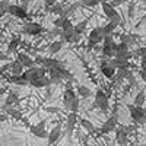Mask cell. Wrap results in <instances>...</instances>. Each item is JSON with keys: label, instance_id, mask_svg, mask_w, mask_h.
Returning a JSON list of instances; mask_svg holds the SVG:
<instances>
[{"label": "cell", "instance_id": "cell-1", "mask_svg": "<svg viewBox=\"0 0 146 146\" xmlns=\"http://www.w3.org/2000/svg\"><path fill=\"white\" fill-rule=\"evenodd\" d=\"M95 108H98L102 114L110 113V108H111L110 107V98L107 96L104 89H96V92H95V100H94L92 105L89 107V111H92Z\"/></svg>", "mask_w": 146, "mask_h": 146}, {"label": "cell", "instance_id": "cell-2", "mask_svg": "<svg viewBox=\"0 0 146 146\" xmlns=\"http://www.w3.org/2000/svg\"><path fill=\"white\" fill-rule=\"evenodd\" d=\"M104 38L105 35L102 32V27H95L94 29H91L86 40V51H92L94 48H96L100 42H104Z\"/></svg>", "mask_w": 146, "mask_h": 146}, {"label": "cell", "instance_id": "cell-3", "mask_svg": "<svg viewBox=\"0 0 146 146\" xmlns=\"http://www.w3.org/2000/svg\"><path fill=\"white\" fill-rule=\"evenodd\" d=\"M117 45L118 42H115V40L113 38V35L105 36L104 42H102V58H114L117 54Z\"/></svg>", "mask_w": 146, "mask_h": 146}, {"label": "cell", "instance_id": "cell-4", "mask_svg": "<svg viewBox=\"0 0 146 146\" xmlns=\"http://www.w3.org/2000/svg\"><path fill=\"white\" fill-rule=\"evenodd\" d=\"M127 110L131 120L136 124H146V110L143 107H136L135 104H127Z\"/></svg>", "mask_w": 146, "mask_h": 146}, {"label": "cell", "instance_id": "cell-5", "mask_svg": "<svg viewBox=\"0 0 146 146\" xmlns=\"http://www.w3.org/2000/svg\"><path fill=\"white\" fill-rule=\"evenodd\" d=\"M47 29L38 22H27L25 25L22 27L21 32L25 34V35H31V36H38L41 34H44Z\"/></svg>", "mask_w": 146, "mask_h": 146}, {"label": "cell", "instance_id": "cell-6", "mask_svg": "<svg viewBox=\"0 0 146 146\" xmlns=\"http://www.w3.org/2000/svg\"><path fill=\"white\" fill-rule=\"evenodd\" d=\"M117 127H118V115H117V113H113L111 115H108V118L102 123L101 133L102 135H107V133H111V131L117 130Z\"/></svg>", "mask_w": 146, "mask_h": 146}, {"label": "cell", "instance_id": "cell-7", "mask_svg": "<svg viewBox=\"0 0 146 146\" xmlns=\"http://www.w3.org/2000/svg\"><path fill=\"white\" fill-rule=\"evenodd\" d=\"M45 123H47V121L42 120V121H40V123H36V124H31L29 126V131L32 133L35 137L48 139V131L45 130Z\"/></svg>", "mask_w": 146, "mask_h": 146}, {"label": "cell", "instance_id": "cell-8", "mask_svg": "<svg viewBox=\"0 0 146 146\" xmlns=\"http://www.w3.org/2000/svg\"><path fill=\"white\" fill-rule=\"evenodd\" d=\"M7 13H10L12 16H15V18L21 19V21H27V19L29 18L28 12H27L25 9H23L21 5H15V3H10V5H9Z\"/></svg>", "mask_w": 146, "mask_h": 146}, {"label": "cell", "instance_id": "cell-9", "mask_svg": "<svg viewBox=\"0 0 146 146\" xmlns=\"http://www.w3.org/2000/svg\"><path fill=\"white\" fill-rule=\"evenodd\" d=\"M76 96H78V95H76L75 91H73V88L70 86V85H67V88H66L64 92H63V105H64L66 110H69V111H70L72 104H73V101H75Z\"/></svg>", "mask_w": 146, "mask_h": 146}, {"label": "cell", "instance_id": "cell-10", "mask_svg": "<svg viewBox=\"0 0 146 146\" xmlns=\"http://www.w3.org/2000/svg\"><path fill=\"white\" fill-rule=\"evenodd\" d=\"M115 142L120 146H127L129 143V129L124 126H120L115 130Z\"/></svg>", "mask_w": 146, "mask_h": 146}, {"label": "cell", "instance_id": "cell-11", "mask_svg": "<svg viewBox=\"0 0 146 146\" xmlns=\"http://www.w3.org/2000/svg\"><path fill=\"white\" fill-rule=\"evenodd\" d=\"M41 67H44L47 72L51 70V69H58V67H64V63L60 62V60H56V58H50V57H42L41 58V63H40Z\"/></svg>", "mask_w": 146, "mask_h": 146}, {"label": "cell", "instance_id": "cell-12", "mask_svg": "<svg viewBox=\"0 0 146 146\" xmlns=\"http://www.w3.org/2000/svg\"><path fill=\"white\" fill-rule=\"evenodd\" d=\"M101 7H102V12H104L105 18L108 19V22L120 16V15H118V12L115 10V7H114V6H113L111 3H110V2H105V0H102V3H101Z\"/></svg>", "mask_w": 146, "mask_h": 146}, {"label": "cell", "instance_id": "cell-13", "mask_svg": "<svg viewBox=\"0 0 146 146\" xmlns=\"http://www.w3.org/2000/svg\"><path fill=\"white\" fill-rule=\"evenodd\" d=\"M123 23V21H121V16H118V18H115V19H113V21H110V22H107L105 25L102 27V32H104V35L105 36H110V35H113V32Z\"/></svg>", "mask_w": 146, "mask_h": 146}, {"label": "cell", "instance_id": "cell-14", "mask_svg": "<svg viewBox=\"0 0 146 146\" xmlns=\"http://www.w3.org/2000/svg\"><path fill=\"white\" fill-rule=\"evenodd\" d=\"M100 70L102 73V76L107 78V79H114L115 76V73H117V69L114 66H111L107 60H102L101 64H100Z\"/></svg>", "mask_w": 146, "mask_h": 146}, {"label": "cell", "instance_id": "cell-15", "mask_svg": "<svg viewBox=\"0 0 146 146\" xmlns=\"http://www.w3.org/2000/svg\"><path fill=\"white\" fill-rule=\"evenodd\" d=\"M80 38H82V35H78L75 29L62 31V35H60V40H63L64 42H69V44H76L80 41Z\"/></svg>", "mask_w": 146, "mask_h": 146}, {"label": "cell", "instance_id": "cell-16", "mask_svg": "<svg viewBox=\"0 0 146 146\" xmlns=\"http://www.w3.org/2000/svg\"><path fill=\"white\" fill-rule=\"evenodd\" d=\"M16 60L23 66V67H27V69H31V67H35V62H34V58H31L27 53H23V51H18L16 53Z\"/></svg>", "mask_w": 146, "mask_h": 146}, {"label": "cell", "instance_id": "cell-17", "mask_svg": "<svg viewBox=\"0 0 146 146\" xmlns=\"http://www.w3.org/2000/svg\"><path fill=\"white\" fill-rule=\"evenodd\" d=\"M60 137H62V123H58V124H56L51 130H50V133H48V143L50 145H54Z\"/></svg>", "mask_w": 146, "mask_h": 146}, {"label": "cell", "instance_id": "cell-18", "mask_svg": "<svg viewBox=\"0 0 146 146\" xmlns=\"http://www.w3.org/2000/svg\"><path fill=\"white\" fill-rule=\"evenodd\" d=\"M76 123H78V114L69 113L67 120H66V127H67V136L69 137H72L73 130H75V127H76Z\"/></svg>", "mask_w": 146, "mask_h": 146}, {"label": "cell", "instance_id": "cell-19", "mask_svg": "<svg viewBox=\"0 0 146 146\" xmlns=\"http://www.w3.org/2000/svg\"><path fill=\"white\" fill-rule=\"evenodd\" d=\"M19 104H21V100H19L18 94L13 92V91H9V94L6 96V101H5L3 105H6V107H18Z\"/></svg>", "mask_w": 146, "mask_h": 146}, {"label": "cell", "instance_id": "cell-20", "mask_svg": "<svg viewBox=\"0 0 146 146\" xmlns=\"http://www.w3.org/2000/svg\"><path fill=\"white\" fill-rule=\"evenodd\" d=\"M9 64H10L9 70H10V75H12V76H21V75H23V72H25L23 69H25V67H23V66L18 62V60H15V62H12V63H9Z\"/></svg>", "mask_w": 146, "mask_h": 146}, {"label": "cell", "instance_id": "cell-21", "mask_svg": "<svg viewBox=\"0 0 146 146\" xmlns=\"http://www.w3.org/2000/svg\"><path fill=\"white\" fill-rule=\"evenodd\" d=\"M21 45V36L16 35V36H12V40L9 41L7 44V48H6V53H18V47Z\"/></svg>", "mask_w": 146, "mask_h": 146}, {"label": "cell", "instance_id": "cell-22", "mask_svg": "<svg viewBox=\"0 0 146 146\" xmlns=\"http://www.w3.org/2000/svg\"><path fill=\"white\" fill-rule=\"evenodd\" d=\"M29 85H31V86H34V88H47V86H50V85H53V83H51L50 78H48V75H47L44 78H40V79L31 82Z\"/></svg>", "mask_w": 146, "mask_h": 146}, {"label": "cell", "instance_id": "cell-23", "mask_svg": "<svg viewBox=\"0 0 146 146\" xmlns=\"http://www.w3.org/2000/svg\"><path fill=\"white\" fill-rule=\"evenodd\" d=\"M6 79H7L9 83H15V85H18V86H27V85H29V82L23 78V75H21V76H12L10 75Z\"/></svg>", "mask_w": 146, "mask_h": 146}, {"label": "cell", "instance_id": "cell-24", "mask_svg": "<svg viewBox=\"0 0 146 146\" xmlns=\"http://www.w3.org/2000/svg\"><path fill=\"white\" fill-rule=\"evenodd\" d=\"M63 45H64V41H63V40L51 41L50 45H48V53H50V54H57V53L63 48Z\"/></svg>", "mask_w": 146, "mask_h": 146}, {"label": "cell", "instance_id": "cell-25", "mask_svg": "<svg viewBox=\"0 0 146 146\" xmlns=\"http://www.w3.org/2000/svg\"><path fill=\"white\" fill-rule=\"evenodd\" d=\"M130 73V69H117V73H115V76H114V83H120V82H123L124 79H127V75Z\"/></svg>", "mask_w": 146, "mask_h": 146}, {"label": "cell", "instance_id": "cell-26", "mask_svg": "<svg viewBox=\"0 0 146 146\" xmlns=\"http://www.w3.org/2000/svg\"><path fill=\"white\" fill-rule=\"evenodd\" d=\"M76 92L79 94L80 98H89V96H92V91L88 86H85V85H78Z\"/></svg>", "mask_w": 146, "mask_h": 146}, {"label": "cell", "instance_id": "cell-27", "mask_svg": "<svg viewBox=\"0 0 146 146\" xmlns=\"http://www.w3.org/2000/svg\"><path fill=\"white\" fill-rule=\"evenodd\" d=\"M88 22H89V19H85V21H80L79 23H76V25L73 27L75 32H76L78 35H82V34L85 32V29H86V27H88Z\"/></svg>", "mask_w": 146, "mask_h": 146}, {"label": "cell", "instance_id": "cell-28", "mask_svg": "<svg viewBox=\"0 0 146 146\" xmlns=\"http://www.w3.org/2000/svg\"><path fill=\"white\" fill-rule=\"evenodd\" d=\"M145 101H146V94H145V91H139L137 95L135 96V101H133V104H135L136 107H143Z\"/></svg>", "mask_w": 146, "mask_h": 146}, {"label": "cell", "instance_id": "cell-29", "mask_svg": "<svg viewBox=\"0 0 146 146\" xmlns=\"http://www.w3.org/2000/svg\"><path fill=\"white\" fill-rule=\"evenodd\" d=\"M80 124H82V127L86 130L88 133H95V126L91 123L88 118H82V120H80Z\"/></svg>", "mask_w": 146, "mask_h": 146}, {"label": "cell", "instance_id": "cell-30", "mask_svg": "<svg viewBox=\"0 0 146 146\" xmlns=\"http://www.w3.org/2000/svg\"><path fill=\"white\" fill-rule=\"evenodd\" d=\"M82 6L85 7H95L96 5H101L102 3V0H82Z\"/></svg>", "mask_w": 146, "mask_h": 146}, {"label": "cell", "instance_id": "cell-31", "mask_svg": "<svg viewBox=\"0 0 146 146\" xmlns=\"http://www.w3.org/2000/svg\"><path fill=\"white\" fill-rule=\"evenodd\" d=\"M73 22H72V19L70 18H64V21H63V23H62V31H69V29H73Z\"/></svg>", "mask_w": 146, "mask_h": 146}, {"label": "cell", "instance_id": "cell-32", "mask_svg": "<svg viewBox=\"0 0 146 146\" xmlns=\"http://www.w3.org/2000/svg\"><path fill=\"white\" fill-rule=\"evenodd\" d=\"M9 5L7 2H5V0H0V19H2L6 13H7V9H9Z\"/></svg>", "mask_w": 146, "mask_h": 146}, {"label": "cell", "instance_id": "cell-33", "mask_svg": "<svg viewBox=\"0 0 146 146\" xmlns=\"http://www.w3.org/2000/svg\"><path fill=\"white\" fill-rule=\"evenodd\" d=\"M79 105H80V100H79V96H76L75 101H73V104H72L70 113H75V114H78V111H79Z\"/></svg>", "mask_w": 146, "mask_h": 146}, {"label": "cell", "instance_id": "cell-34", "mask_svg": "<svg viewBox=\"0 0 146 146\" xmlns=\"http://www.w3.org/2000/svg\"><path fill=\"white\" fill-rule=\"evenodd\" d=\"M135 2H131L130 5H129V7H127V18L129 19H133L135 18Z\"/></svg>", "mask_w": 146, "mask_h": 146}, {"label": "cell", "instance_id": "cell-35", "mask_svg": "<svg viewBox=\"0 0 146 146\" xmlns=\"http://www.w3.org/2000/svg\"><path fill=\"white\" fill-rule=\"evenodd\" d=\"M126 51H130V50H129V44L120 41L118 45H117V53H126Z\"/></svg>", "mask_w": 146, "mask_h": 146}, {"label": "cell", "instance_id": "cell-36", "mask_svg": "<svg viewBox=\"0 0 146 146\" xmlns=\"http://www.w3.org/2000/svg\"><path fill=\"white\" fill-rule=\"evenodd\" d=\"M135 54L139 56L140 58H146V47H139V48H136Z\"/></svg>", "mask_w": 146, "mask_h": 146}, {"label": "cell", "instance_id": "cell-37", "mask_svg": "<svg viewBox=\"0 0 146 146\" xmlns=\"http://www.w3.org/2000/svg\"><path fill=\"white\" fill-rule=\"evenodd\" d=\"M63 21H64V18H63V16H57V18L54 19V27L60 29V28H62V23H63Z\"/></svg>", "mask_w": 146, "mask_h": 146}, {"label": "cell", "instance_id": "cell-38", "mask_svg": "<svg viewBox=\"0 0 146 146\" xmlns=\"http://www.w3.org/2000/svg\"><path fill=\"white\" fill-rule=\"evenodd\" d=\"M110 3H111V5L115 7V6H118V5H123L124 0H110Z\"/></svg>", "mask_w": 146, "mask_h": 146}, {"label": "cell", "instance_id": "cell-39", "mask_svg": "<svg viewBox=\"0 0 146 146\" xmlns=\"http://www.w3.org/2000/svg\"><path fill=\"white\" fill-rule=\"evenodd\" d=\"M139 76H140V79L146 83V70H142V69H140V70H139Z\"/></svg>", "mask_w": 146, "mask_h": 146}, {"label": "cell", "instance_id": "cell-40", "mask_svg": "<svg viewBox=\"0 0 146 146\" xmlns=\"http://www.w3.org/2000/svg\"><path fill=\"white\" fill-rule=\"evenodd\" d=\"M7 118V114H0V121H5Z\"/></svg>", "mask_w": 146, "mask_h": 146}, {"label": "cell", "instance_id": "cell-41", "mask_svg": "<svg viewBox=\"0 0 146 146\" xmlns=\"http://www.w3.org/2000/svg\"><path fill=\"white\" fill-rule=\"evenodd\" d=\"M0 60H7V56L6 54H0Z\"/></svg>", "mask_w": 146, "mask_h": 146}, {"label": "cell", "instance_id": "cell-42", "mask_svg": "<svg viewBox=\"0 0 146 146\" xmlns=\"http://www.w3.org/2000/svg\"><path fill=\"white\" fill-rule=\"evenodd\" d=\"M21 2H22V3H28V0H21Z\"/></svg>", "mask_w": 146, "mask_h": 146}, {"label": "cell", "instance_id": "cell-43", "mask_svg": "<svg viewBox=\"0 0 146 146\" xmlns=\"http://www.w3.org/2000/svg\"><path fill=\"white\" fill-rule=\"evenodd\" d=\"M3 92H5V89H0V95H2Z\"/></svg>", "mask_w": 146, "mask_h": 146}, {"label": "cell", "instance_id": "cell-44", "mask_svg": "<svg viewBox=\"0 0 146 146\" xmlns=\"http://www.w3.org/2000/svg\"><path fill=\"white\" fill-rule=\"evenodd\" d=\"M5 2H7V3H10V0H5Z\"/></svg>", "mask_w": 146, "mask_h": 146}, {"label": "cell", "instance_id": "cell-45", "mask_svg": "<svg viewBox=\"0 0 146 146\" xmlns=\"http://www.w3.org/2000/svg\"><path fill=\"white\" fill-rule=\"evenodd\" d=\"M101 146H107V145H101Z\"/></svg>", "mask_w": 146, "mask_h": 146}, {"label": "cell", "instance_id": "cell-46", "mask_svg": "<svg viewBox=\"0 0 146 146\" xmlns=\"http://www.w3.org/2000/svg\"><path fill=\"white\" fill-rule=\"evenodd\" d=\"M105 2H110V0H105Z\"/></svg>", "mask_w": 146, "mask_h": 146}, {"label": "cell", "instance_id": "cell-47", "mask_svg": "<svg viewBox=\"0 0 146 146\" xmlns=\"http://www.w3.org/2000/svg\"><path fill=\"white\" fill-rule=\"evenodd\" d=\"M44 2H47V0H44Z\"/></svg>", "mask_w": 146, "mask_h": 146}, {"label": "cell", "instance_id": "cell-48", "mask_svg": "<svg viewBox=\"0 0 146 146\" xmlns=\"http://www.w3.org/2000/svg\"><path fill=\"white\" fill-rule=\"evenodd\" d=\"M145 146H146V143H145Z\"/></svg>", "mask_w": 146, "mask_h": 146}]
</instances>
